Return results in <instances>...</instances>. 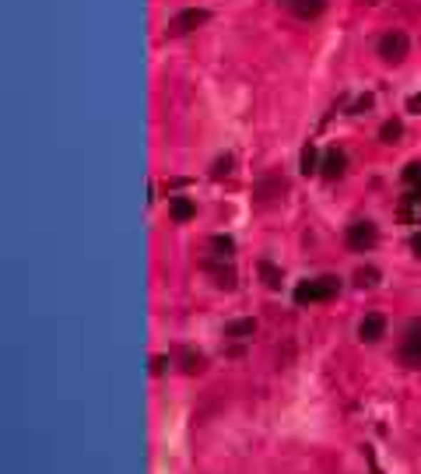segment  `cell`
I'll list each match as a JSON object with an SVG mask.
<instances>
[{
  "instance_id": "cell-22",
  "label": "cell",
  "mask_w": 421,
  "mask_h": 474,
  "mask_svg": "<svg viewBox=\"0 0 421 474\" xmlns=\"http://www.w3.org/2000/svg\"><path fill=\"white\" fill-rule=\"evenodd\" d=\"M411 250H415V253H418V257H421V232H418V236H415V239H411Z\"/></svg>"
},
{
  "instance_id": "cell-5",
  "label": "cell",
  "mask_w": 421,
  "mask_h": 474,
  "mask_svg": "<svg viewBox=\"0 0 421 474\" xmlns=\"http://www.w3.org/2000/svg\"><path fill=\"white\" fill-rule=\"evenodd\" d=\"M208 21H210L208 7H186V11H179V14L168 21V36H186V32H193V29L208 25Z\"/></svg>"
},
{
  "instance_id": "cell-15",
  "label": "cell",
  "mask_w": 421,
  "mask_h": 474,
  "mask_svg": "<svg viewBox=\"0 0 421 474\" xmlns=\"http://www.w3.org/2000/svg\"><path fill=\"white\" fill-rule=\"evenodd\" d=\"M400 137H404V123H400V120H386V123L379 127V141H382V144H397Z\"/></svg>"
},
{
  "instance_id": "cell-12",
  "label": "cell",
  "mask_w": 421,
  "mask_h": 474,
  "mask_svg": "<svg viewBox=\"0 0 421 474\" xmlns=\"http://www.w3.org/2000/svg\"><path fill=\"white\" fill-rule=\"evenodd\" d=\"M320 158H323V155H320V148H316V144H305V148H302V155H298V169H302L305 176L320 173Z\"/></svg>"
},
{
  "instance_id": "cell-3",
  "label": "cell",
  "mask_w": 421,
  "mask_h": 474,
  "mask_svg": "<svg viewBox=\"0 0 421 474\" xmlns=\"http://www.w3.org/2000/svg\"><path fill=\"white\" fill-rule=\"evenodd\" d=\"M397 358H400L404 369H421V320H411V323L404 327Z\"/></svg>"
},
{
  "instance_id": "cell-23",
  "label": "cell",
  "mask_w": 421,
  "mask_h": 474,
  "mask_svg": "<svg viewBox=\"0 0 421 474\" xmlns=\"http://www.w3.org/2000/svg\"><path fill=\"white\" fill-rule=\"evenodd\" d=\"M365 4H382V0H365Z\"/></svg>"
},
{
  "instance_id": "cell-1",
  "label": "cell",
  "mask_w": 421,
  "mask_h": 474,
  "mask_svg": "<svg viewBox=\"0 0 421 474\" xmlns=\"http://www.w3.org/2000/svg\"><path fill=\"white\" fill-rule=\"evenodd\" d=\"M340 296V278L334 274H323V278H313V281H302L295 288V302L298 306H316V302H330Z\"/></svg>"
},
{
  "instance_id": "cell-16",
  "label": "cell",
  "mask_w": 421,
  "mask_h": 474,
  "mask_svg": "<svg viewBox=\"0 0 421 474\" xmlns=\"http://www.w3.org/2000/svg\"><path fill=\"white\" fill-rule=\"evenodd\" d=\"M260 278L267 288H281V267H274L270 260H260Z\"/></svg>"
},
{
  "instance_id": "cell-9",
  "label": "cell",
  "mask_w": 421,
  "mask_h": 474,
  "mask_svg": "<svg viewBox=\"0 0 421 474\" xmlns=\"http://www.w3.org/2000/svg\"><path fill=\"white\" fill-rule=\"evenodd\" d=\"M281 4L292 11L298 21H316L327 11V0H281Z\"/></svg>"
},
{
  "instance_id": "cell-7",
  "label": "cell",
  "mask_w": 421,
  "mask_h": 474,
  "mask_svg": "<svg viewBox=\"0 0 421 474\" xmlns=\"http://www.w3.org/2000/svg\"><path fill=\"white\" fill-rule=\"evenodd\" d=\"M358 338H362L365 345L382 341V338H386V316H382V313H365L362 323H358Z\"/></svg>"
},
{
  "instance_id": "cell-20",
  "label": "cell",
  "mask_w": 421,
  "mask_h": 474,
  "mask_svg": "<svg viewBox=\"0 0 421 474\" xmlns=\"http://www.w3.org/2000/svg\"><path fill=\"white\" fill-rule=\"evenodd\" d=\"M168 365H172V362H168V355H155V358H151V373H155V376H162Z\"/></svg>"
},
{
  "instance_id": "cell-8",
  "label": "cell",
  "mask_w": 421,
  "mask_h": 474,
  "mask_svg": "<svg viewBox=\"0 0 421 474\" xmlns=\"http://www.w3.org/2000/svg\"><path fill=\"white\" fill-rule=\"evenodd\" d=\"M320 173L327 176V179H340V176L348 173V155H344V148H327V151H323Z\"/></svg>"
},
{
  "instance_id": "cell-2",
  "label": "cell",
  "mask_w": 421,
  "mask_h": 474,
  "mask_svg": "<svg viewBox=\"0 0 421 474\" xmlns=\"http://www.w3.org/2000/svg\"><path fill=\"white\" fill-rule=\"evenodd\" d=\"M344 239H348V250H355V253H369V250L379 243L376 221H369V218H355V221L348 225Z\"/></svg>"
},
{
  "instance_id": "cell-21",
  "label": "cell",
  "mask_w": 421,
  "mask_h": 474,
  "mask_svg": "<svg viewBox=\"0 0 421 474\" xmlns=\"http://www.w3.org/2000/svg\"><path fill=\"white\" fill-rule=\"evenodd\" d=\"M407 113H421V91H418V95H411V99H407Z\"/></svg>"
},
{
  "instance_id": "cell-14",
  "label": "cell",
  "mask_w": 421,
  "mask_h": 474,
  "mask_svg": "<svg viewBox=\"0 0 421 474\" xmlns=\"http://www.w3.org/2000/svg\"><path fill=\"white\" fill-rule=\"evenodd\" d=\"M225 334L228 338H239V341H246L256 334V320H232L228 327H225Z\"/></svg>"
},
{
  "instance_id": "cell-19",
  "label": "cell",
  "mask_w": 421,
  "mask_h": 474,
  "mask_svg": "<svg viewBox=\"0 0 421 474\" xmlns=\"http://www.w3.org/2000/svg\"><path fill=\"white\" fill-rule=\"evenodd\" d=\"M404 183H407V186H421V162L404 166Z\"/></svg>"
},
{
  "instance_id": "cell-18",
  "label": "cell",
  "mask_w": 421,
  "mask_h": 474,
  "mask_svg": "<svg viewBox=\"0 0 421 474\" xmlns=\"http://www.w3.org/2000/svg\"><path fill=\"white\" fill-rule=\"evenodd\" d=\"M355 285H358V288H376V285H379V271H376V267H362V271L355 274Z\"/></svg>"
},
{
  "instance_id": "cell-17",
  "label": "cell",
  "mask_w": 421,
  "mask_h": 474,
  "mask_svg": "<svg viewBox=\"0 0 421 474\" xmlns=\"http://www.w3.org/2000/svg\"><path fill=\"white\" fill-rule=\"evenodd\" d=\"M232 169H235V158L232 155H218L210 162V179H225V176H232Z\"/></svg>"
},
{
  "instance_id": "cell-4",
  "label": "cell",
  "mask_w": 421,
  "mask_h": 474,
  "mask_svg": "<svg viewBox=\"0 0 421 474\" xmlns=\"http://www.w3.org/2000/svg\"><path fill=\"white\" fill-rule=\"evenodd\" d=\"M379 60L382 64H400V60H407V53H411V39H407V32H400V29H390L376 46Z\"/></svg>"
},
{
  "instance_id": "cell-6",
  "label": "cell",
  "mask_w": 421,
  "mask_h": 474,
  "mask_svg": "<svg viewBox=\"0 0 421 474\" xmlns=\"http://www.w3.org/2000/svg\"><path fill=\"white\" fill-rule=\"evenodd\" d=\"M285 193H288V179L278 176V173L263 176V179L253 186V197H256L260 204H270V201H278V197H285Z\"/></svg>"
},
{
  "instance_id": "cell-13",
  "label": "cell",
  "mask_w": 421,
  "mask_h": 474,
  "mask_svg": "<svg viewBox=\"0 0 421 474\" xmlns=\"http://www.w3.org/2000/svg\"><path fill=\"white\" fill-rule=\"evenodd\" d=\"M208 246H210V253H214L218 260H228L232 253H235V239H232V236H210Z\"/></svg>"
},
{
  "instance_id": "cell-11",
  "label": "cell",
  "mask_w": 421,
  "mask_h": 474,
  "mask_svg": "<svg viewBox=\"0 0 421 474\" xmlns=\"http://www.w3.org/2000/svg\"><path fill=\"white\" fill-rule=\"evenodd\" d=\"M179 365H183V373H186V376H201V373L208 369V358H204L201 351H193V348H183Z\"/></svg>"
},
{
  "instance_id": "cell-10",
  "label": "cell",
  "mask_w": 421,
  "mask_h": 474,
  "mask_svg": "<svg viewBox=\"0 0 421 474\" xmlns=\"http://www.w3.org/2000/svg\"><path fill=\"white\" fill-rule=\"evenodd\" d=\"M168 218L183 225V221L197 218V204H193L190 197H172V201H168Z\"/></svg>"
}]
</instances>
